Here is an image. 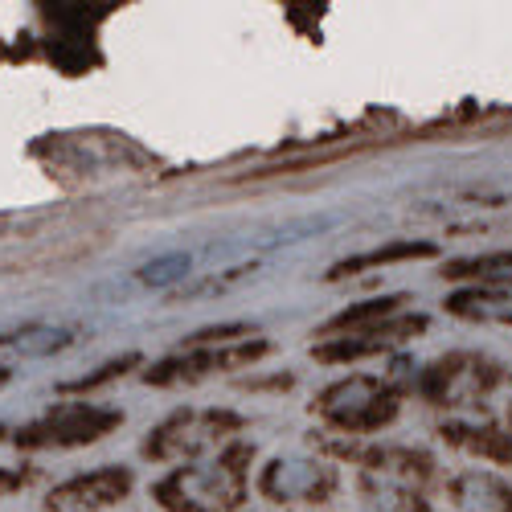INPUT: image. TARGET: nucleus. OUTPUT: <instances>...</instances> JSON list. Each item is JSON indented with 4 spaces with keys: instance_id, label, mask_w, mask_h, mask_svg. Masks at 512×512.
I'll list each match as a JSON object with an SVG mask.
<instances>
[{
    "instance_id": "obj_7",
    "label": "nucleus",
    "mask_w": 512,
    "mask_h": 512,
    "mask_svg": "<svg viewBox=\"0 0 512 512\" xmlns=\"http://www.w3.org/2000/svg\"><path fill=\"white\" fill-rule=\"evenodd\" d=\"M0 377H5V373H0Z\"/></svg>"
},
{
    "instance_id": "obj_4",
    "label": "nucleus",
    "mask_w": 512,
    "mask_h": 512,
    "mask_svg": "<svg viewBox=\"0 0 512 512\" xmlns=\"http://www.w3.org/2000/svg\"><path fill=\"white\" fill-rule=\"evenodd\" d=\"M455 304H476L467 312L484 320H512V295H459Z\"/></svg>"
},
{
    "instance_id": "obj_5",
    "label": "nucleus",
    "mask_w": 512,
    "mask_h": 512,
    "mask_svg": "<svg viewBox=\"0 0 512 512\" xmlns=\"http://www.w3.org/2000/svg\"><path fill=\"white\" fill-rule=\"evenodd\" d=\"M467 271H476V275H488V279H512V254H492V259L467 263V267H459L455 275H467Z\"/></svg>"
},
{
    "instance_id": "obj_1",
    "label": "nucleus",
    "mask_w": 512,
    "mask_h": 512,
    "mask_svg": "<svg viewBox=\"0 0 512 512\" xmlns=\"http://www.w3.org/2000/svg\"><path fill=\"white\" fill-rule=\"evenodd\" d=\"M193 267H197V259H193L189 250H173V254H160V259L144 263V267L136 271V279H140L144 287H173V283L189 279Z\"/></svg>"
},
{
    "instance_id": "obj_3",
    "label": "nucleus",
    "mask_w": 512,
    "mask_h": 512,
    "mask_svg": "<svg viewBox=\"0 0 512 512\" xmlns=\"http://www.w3.org/2000/svg\"><path fill=\"white\" fill-rule=\"evenodd\" d=\"M316 484V467H304L300 472V463H279L275 467V480H271V492H283V496H295L300 488H312Z\"/></svg>"
},
{
    "instance_id": "obj_2",
    "label": "nucleus",
    "mask_w": 512,
    "mask_h": 512,
    "mask_svg": "<svg viewBox=\"0 0 512 512\" xmlns=\"http://www.w3.org/2000/svg\"><path fill=\"white\" fill-rule=\"evenodd\" d=\"M70 345V332L66 328H25V332H9L0 336V349H17V353H54Z\"/></svg>"
},
{
    "instance_id": "obj_6",
    "label": "nucleus",
    "mask_w": 512,
    "mask_h": 512,
    "mask_svg": "<svg viewBox=\"0 0 512 512\" xmlns=\"http://www.w3.org/2000/svg\"><path fill=\"white\" fill-rule=\"evenodd\" d=\"M398 254H426V246H402L394 254H386V259H398ZM365 263H381V254H369V259H357V263H345L340 271H349V267H365Z\"/></svg>"
}]
</instances>
